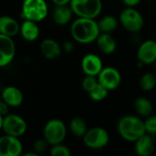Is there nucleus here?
Masks as SVG:
<instances>
[{
  "mask_svg": "<svg viewBox=\"0 0 156 156\" xmlns=\"http://www.w3.org/2000/svg\"><path fill=\"white\" fill-rule=\"evenodd\" d=\"M8 113V105L7 103L2 99L0 100V115L4 116Z\"/></svg>",
  "mask_w": 156,
  "mask_h": 156,
  "instance_id": "30",
  "label": "nucleus"
},
{
  "mask_svg": "<svg viewBox=\"0 0 156 156\" xmlns=\"http://www.w3.org/2000/svg\"><path fill=\"white\" fill-rule=\"evenodd\" d=\"M64 48H65V50H66L67 52H70V51H72V50H73V48H74V45H73V43H71V42L68 41V42L64 43Z\"/></svg>",
  "mask_w": 156,
  "mask_h": 156,
  "instance_id": "32",
  "label": "nucleus"
},
{
  "mask_svg": "<svg viewBox=\"0 0 156 156\" xmlns=\"http://www.w3.org/2000/svg\"><path fill=\"white\" fill-rule=\"evenodd\" d=\"M145 132L150 135L156 134V115H150L146 117V120L144 121Z\"/></svg>",
  "mask_w": 156,
  "mask_h": 156,
  "instance_id": "26",
  "label": "nucleus"
},
{
  "mask_svg": "<svg viewBox=\"0 0 156 156\" xmlns=\"http://www.w3.org/2000/svg\"><path fill=\"white\" fill-rule=\"evenodd\" d=\"M3 120H4L3 116H2V115H0V130H1V129H2V127H3Z\"/></svg>",
  "mask_w": 156,
  "mask_h": 156,
  "instance_id": "34",
  "label": "nucleus"
},
{
  "mask_svg": "<svg viewBox=\"0 0 156 156\" xmlns=\"http://www.w3.org/2000/svg\"><path fill=\"white\" fill-rule=\"evenodd\" d=\"M155 75H156V74H155Z\"/></svg>",
  "mask_w": 156,
  "mask_h": 156,
  "instance_id": "35",
  "label": "nucleus"
},
{
  "mask_svg": "<svg viewBox=\"0 0 156 156\" xmlns=\"http://www.w3.org/2000/svg\"><path fill=\"white\" fill-rule=\"evenodd\" d=\"M2 99L11 107H18L23 101L22 92L16 87H6L2 92Z\"/></svg>",
  "mask_w": 156,
  "mask_h": 156,
  "instance_id": "16",
  "label": "nucleus"
},
{
  "mask_svg": "<svg viewBox=\"0 0 156 156\" xmlns=\"http://www.w3.org/2000/svg\"><path fill=\"white\" fill-rule=\"evenodd\" d=\"M66 126L63 122L58 119L50 120L47 122L44 128V139L48 144H58L66 137Z\"/></svg>",
  "mask_w": 156,
  "mask_h": 156,
  "instance_id": "6",
  "label": "nucleus"
},
{
  "mask_svg": "<svg viewBox=\"0 0 156 156\" xmlns=\"http://www.w3.org/2000/svg\"><path fill=\"white\" fill-rule=\"evenodd\" d=\"M72 37L79 43L89 44L96 41L101 31L98 22L93 18L79 17L76 19L70 27Z\"/></svg>",
  "mask_w": 156,
  "mask_h": 156,
  "instance_id": "1",
  "label": "nucleus"
},
{
  "mask_svg": "<svg viewBox=\"0 0 156 156\" xmlns=\"http://www.w3.org/2000/svg\"><path fill=\"white\" fill-rule=\"evenodd\" d=\"M20 31V26L12 17L7 16H0V33L8 37H14Z\"/></svg>",
  "mask_w": 156,
  "mask_h": 156,
  "instance_id": "18",
  "label": "nucleus"
},
{
  "mask_svg": "<svg viewBox=\"0 0 156 156\" xmlns=\"http://www.w3.org/2000/svg\"><path fill=\"white\" fill-rule=\"evenodd\" d=\"M118 25L119 19L112 15L104 16L98 22V26L101 33H112L118 27Z\"/></svg>",
  "mask_w": 156,
  "mask_h": 156,
  "instance_id": "22",
  "label": "nucleus"
},
{
  "mask_svg": "<svg viewBox=\"0 0 156 156\" xmlns=\"http://www.w3.org/2000/svg\"><path fill=\"white\" fill-rule=\"evenodd\" d=\"M140 88L144 91H150L154 90L156 86V75L152 72L144 73L139 81Z\"/></svg>",
  "mask_w": 156,
  "mask_h": 156,
  "instance_id": "24",
  "label": "nucleus"
},
{
  "mask_svg": "<svg viewBox=\"0 0 156 156\" xmlns=\"http://www.w3.org/2000/svg\"><path fill=\"white\" fill-rule=\"evenodd\" d=\"M41 53L43 56L48 59H53L58 58L61 54V48L59 44L51 38L44 39L40 45Z\"/></svg>",
  "mask_w": 156,
  "mask_h": 156,
  "instance_id": "17",
  "label": "nucleus"
},
{
  "mask_svg": "<svg viewBox=\"0 0 156 156\" xmlns=\"http://www.w3.org/2000/svg\"><path fill=\"white\" fill-rule=\"evenodd\" d=\"M72 10L66 5H57L53 11V19L58 25H66L72 17Z\"/></svg>",
  "mask_w": 156,
  "mask_h": 156,
  "instance_id": "20",
  "label": "nucleus"
},
{
  "mask_svg": "<svg viewBox=\"0 0 156 156\" xmlns=\"http://www.w3.org/2000/svg\"><path fill=\"white\" fill-rule=\"evenodd\" d=\"M137 58L143 65H151L156 61V41L154 39H147L144 41L138 50Z\"/></svg>",
  "mask_w": 156,
  "mask_h": 156,
  "instance_id": "11",
  "label": "nucleus"
},
{
  "mask_svg": "<svg viewBox=\"0 0 156 156\" xmlns=\"http://www.w3.org/2000/svg\"><path fill=\"white\" fill-rule=\"evenodd\" d=\"M119 22L125 30L131 33L141 31L144 26V18L141 12L135 7L126 6V8L120 13Z\"/></svg>",
  "mask_w": 156,
  "mask_h": 156,
  "instance_id": "4",
  "label": "nucleus"
},
{
  "mask_svg": "<svg viewBox=\"0 0 156 156\" xmlns=\"http://www.w3.org/2000/svg\"><path fill=\"white\" fill-rule=\"evenodd\" d=\"M48 143L45 139H39L35 142L34 144V150L37 153H43L47 150Z\"/></svg>",
  "mask_w": 156,
  "mask_h": 156,
  "instance_id": "29",
  "label": "nucleus"
},
{
  "mask_svg": "<svg viewBox=\"0 0 156 156\" xmlns=\"http://www.w3.org/2000/svg\"><path fill=\"white\" fill-rule=\"evenodd\" d=\"M48 15L45 0H25L22 5V16L27 20L39 22Z\"/></svg>",
  "mask_w": 156,
  "mask_h": 156,
  "instance_id": "5",
  "label": "nucleus"
},
{
  "mask_svg": "<svg viewBox=\"0 0 156 156\" xmlns=\"http://www.w3.org/2000/svg\"><path fill=\"white\" fill-rule=\"evenodd\" d=\"M16 47L11 37L0 33V67L8 65L14 58Z\"/></svg>",
  "mask_w": 156,
  "mask_h": 156,
  "instance_id": "12",
  "label": "nucleus"
},
{
  "mask_svg": "<svg viewBox=\"0 0 156 156\" xmlns=\"http://www.w3.org/2000/svg\"><path fill=\"white\" fill-rule=\"evenodd\" d=\"M52 2L56 5H66L70 2V0H52Z\"/></svg>",
  "mask_w": 156,
  "mask_h": 156,
  "instance_id": "33",
  "label": "nucleus"
},
{
  "mask_svg": "<svg viewBox=\"0 0 156 156\" xmlns=\"http://www.w3.org/2000/svg\"><path fill=\"white\" fill-rule=\"evenodd\" d=\"M108 93H109V90L105 87H103L101 84L98 83L89 92V95L91 100H93L95 101H101L108 96Z\"/></svg>",
  "mask_w": 156,
  "mask_h": 156,
  "instance_id": "25",
  "label": "nucleus"
},
{
  "mask_svg": "<svg viewBox=\"0 0 156 156\" xmlns=\"http://www.w3.org/2000/svg\"><path fill=\"white\" fill-rule=\"evenodd\" d=\"M134 144V151L140 156L152 155L155 149V144L152 135L145 133L137 139Z\"/></svg>",
  "mask_w": 156,
  "mask_h": 156,
  "instance_id": "14",
  "label": "nucleus"
},
{
  "mask_svg": "<svg viewBox=\"0 0 156 156\" xmlns=\"http://www.w3.org/2000/svg\"><path fill=\"white\" fill-rule=\"evenodd\" d=\"M69 128H70L71 133L77 137H83V135L87 132L86 122H84L83 119H81L80 117L73 118L70 121Z\"/></svg>",
  "mask_w": 156,
  "mask_h": 156,
  "instance_id": "23",
  "label": "nucleus"
},
{
  "mask_svg": "<svg viewBox=\"0 0 156 156\" xmlns=\"http://www.w3.org/2000/svg\"><path fill=\"white\" fill-rule=\"evenodd\" d=\"M19 32L27 41H34L38 37L39 28L36 22L26 19L21 25Z\"/></svg>",
  "mask_w": 156,
  "mask_h": 156,
  "instance_id": "19",
  "label": "nucleus"
},
{
  "mask_svg": "<svg viewBox=\"0 0 156 156\" xmlns=\"http://www.w3.org/2000/svg\"><path fill=\"white\" fill-rule=\"evenodd\" d=\"M117 130L120 136L127 142H135L146 133L144 121L133 115L122 116L118 121Z\"/></svg>",
  "mask_w": 156,
  "mask_h": 156,
  "instance_id": "2",
  "label": "nucleus"
},
{
  "mask_svg": "<svg viewBox=\"0 0 156 156\" xmlns=\"http://www.w3.org/2000/svg\"><path fill=\"white\" fill-rule=\"evenodd\" d=\"M83 142L85 145L90 149H101L109 144L110 136L105 129L94 127L87 130L83 135Z\"/></svg>",
  "mask_w": 156,
  "mask_h": 156,
  "instance_id": "7",
  "label": "nucleus"
},
{
  "mask_svg": "<svg viewBox=\"0 0 156 156\" xmlns=\"http://www.w3.org/2000/svg\"><path fill=\"white\" fill-rule=\"evenodd\" d=\"M98 83L99 82H98V79L96 78V76L87 75L82 80V89L86 92L89 93Z\"/></svg>",
  "mask_w": 156,
  "mask_h": 156,
  "instance_id": "27",
  "label": "nucleus"
},
{
  "mask_svg": "<svg viewBox=\"0 0 156 156\" xmlns=\"http://www.w3.org/2000/svg\"><path fill=\"white\" fill-rule=\"evenodd\" d=\"M50 154L53 156H69L70 152L68 149V147L58 144L53 145V147L50 151Z\"/></svg>",
  "mask_w": 156,
  "mask_h": 156,
  "instance_id": "28",
  "label": "nucleus"
},
{
  "mask_svg": "<svg viewBox=\"0 0 156 156\" xmlns=\"http://www.w3.org/2000/svg\"><path fill=\"white\" fill-rule=\"evenodd\" d=\"M134 109L141 117H148L153 113L154 107L150 100L144 97H139L134 101Z\"/></svg>",
  "mask_w": 156,
  "mask_h": 156,
  "instance_id": "21",
  "label": "nucleus"
},
{
  "mask_svg": "<svg viewBox=\"0 0 156 156\" xmlns=\"http://www.w3.org/2000/svg\"><path fill=\"white\" fill-rule=\"evenodd\" d=\"M2 129L6 134L18 138L26 133L27 122L18 115L6 114V116L3 120Z\"/></svg>",
  "mask_w": 156,
  "mask_h": 156,
  "instance_id": "8",
  "label": "nucleus"
},
{
  "mask_svg": "<svg viewBox=\"0 0 156 156\" xmlns=\"http://www.w3.org/2000/svg\"><path fill=\"white\" fill-rule=\"evenodd\" d=\"M81 68L86 75L98 76L103 68L101 58L95 54H87L81 60Z\"/></svg>",
  "mask_w": 156,
  "mask_h": 156,
  "instance_id": "13",
  "label": "nucleus"
},
{
  "mask_svg": "<svg viewBox=\"0 0 156 156\" xmlns=\"http://www.w3.org/2000/svg\"><path fill=\"white\" fill-rule=\"evenodd\" d=\"M69 4L72 12L79 17L95 19L102 9L101 0H70Z\"/></svg>",
  "mask_w": 156,
  "mask_h": 156,
  "instance_id": "3",
  "label": "nucleus"
},
{
  "mask_svg": "<svg viewBox=\"0 0 156 156\" xmlns=\"http://www.w3.org/2000/svg\"><path fill=\"white\" fill-rule=\"evenodd\" d=\"M143 0H122L123 4L128 6V7H135L136 5H138Z\"/></svg>",
  "mask_w": 156,
  "mask_h": 156,
  "instance_id": "31",
  "label": "nucleus"
},
{
  "mask_svg": "<svg viewBox=\"0 0 156 156\" xmlns=\"http://www.w3.org/2000/svg\"><path fill=\"white\" fill-rule=\"evenodd\" d=\"M97 46L99 49L106 55L112 54L117 48V42L115 38L112 36V33H100L96 39Z\"/></svg>",
  "mask_w": 156,
  "mask_h": 156,
  "instance_id": "15",
  "label": "nucleus"
},
{
  "mask_svg": "<svg viewBox=\"0 0 156 156\" xmlns=\"http://www.w3.org/2000/svg\"><path fill=\"white\" fill-rule=\"evenodd\" d=\"M98 82L109 91L116 90L122 83L121 72L113 67L102 68L98 75Z\"/></svg>",
  "mask_w": 156,
  "mask_h": 156,
  "instance_id": "9",
  "label": "nucleus"
},
{
  "mask_svg": "<svg viewBox=\"0 0 156 156\" xmlns=\"http://www.w3.org/2000/svg\"><path fill=\"white\" fill-rule=\"evenodd\" d=\"M22 150V144L17 137L8 134L0 137V156H18Z\"/></svg>",
  "mask_w": 156,
  "mask_h": 156,
  "instance_id": "10",
  "label": "nucleus"
}]
</instances>
